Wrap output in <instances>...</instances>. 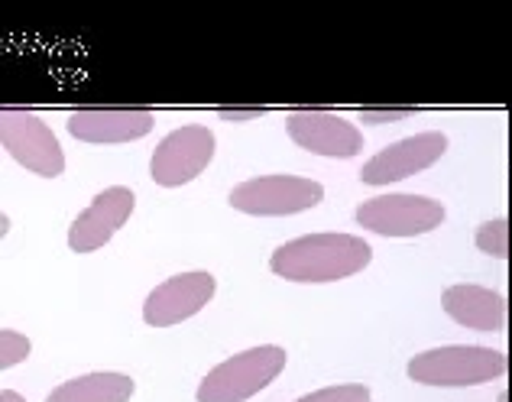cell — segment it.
Returning <instances> with one entry per match:
<instances>
[{"mask_svg": "<svg viewBox=\"0 0 512 402\" xmlns=\"http://www.w3.org/2000/svg\"><path fill=\"white\" fill-rule=\"evenodd\" d=\"M373 250L354 234H305L282 244L269 257V270L289 283H338L360 270H367Z\"/></svg>", "mask_w": 512, "mask_h": 402, "instance_id": "6da1fadb", "label": "cell"}, {"mask_svg": "<svg viewBox=\"0 0 512 402\" xmlns=\"http://www.w3.org/2000/svg\"><path fill=\"white\" fill-rule=\"evenodd\" d=\"M509 367L503 351L474 344H448L431 347L409 360V380L422 386H438V390H457V386H480L500 380Z\"/></svg>", "mask_w": 512, "mask_h": 402, "instance_id": "7a4b0ae2", "label": "cell"}, {"mask_svg": "<svg viewBox=\"0 0 512 402\" xmlns=\"http://www.w3.org/2000/svg\"><path fill=\"white\" fill-rule=\"evenodd\" d=\"M286 367V351L276 344H260L240 351L218 364L205 380L198 383V402H247L263 393Z\"/></svg>", "mask_w": 512, "mask_h": 402, "instance_id": "3957f363", "label": "cell"}, {"mask_svg": "<svg viewBox=\"0 0 512 402\" xmlns=\"http://www.w3.org/2000/svg\"><path fill=\"white\" fill-rule=\"evenodd\" d=\"M0 143L10 159H17L23 169L36 172L43 179H56L65 172V153L56 133L49 130L43 117L17 107L0 111Z\"/></svg>", "mask_w": 512, "mask_h": 402, "instance_id": "277c9868", "label": "cell"}, {"mask_svg": "<svg viewBox=\"0 0 512 402\" xmlns=\"http://www.w3.org/2000/svg\"><path fill=\"white\" fill-rule=\"evenodd\" d=\"M325 189L302 176H256L231 189V208L253 218H286L321 205Z\"/></svg>", "mask_w": 512, "mask_h": 402, "instance_id": "5b68a950", "label": "cell"}, {"mask_svg": "<svg viewBox=\"0 0 512 402\" xmlns=\"http://www.w3.org/2000/svg\"><path fill=\"white\" fill-rule=\"evenodd\" d=\"M441 221L444 205L428 195H376L357 208V224L380 237H419Z\"/></svg>", "mask_w": 512, "mask_h": 402, "instance_id": "8992f818", "label": "cell"}, {"mask_svg": "<svg viewBox=\"0 0 512 402\" xmlns=\"http://www.w3.org/2000/svg\"><path fill=\"white\" fill-rule=\"evenodd\" d=\"M214 156V133L205 124H185L153 150V182L163 189H179L208 169Z\"/></svg>", "mask_w": 512, "mask_h": 402, "instance_id": "52a82bcc", "label": "cell"}, {"mask_svg": "<svg viewBox=\"0 0 512 402\" xmlns=\"http://www.w3.org/2000/svg\"><path fill=\"white\" fill-rule=\"evenodd\" d=\"M448 150V137L441 130H422L412 133L406 140H396L383 146L373 159H367L360 169V182L363 185H393L415 176V172H425L438 163Z\"/></svg>", "mask_w": 512, "mask_h": 402, "instance_id": "ba28073f", "label": "cell"}, {"mask_svg": "<svg viewBox=\"0 0 512 402\" xmlns=\"http://www.w3.org/2000/svg\"><path fill=\"white\" fill-rule=\"evenodd\" d=\"M289 140L302 150L328 159H350L363 150V133L331 111H292L286 117Z\"/></svg>", "mask_w": 512, "mask_h": 402, "instance_id": "9c48e42d", "label": "cell"}, {"mask_svg": "<svg viewBox=\"0 0 512 402\" xmlns=\"http://www.w3.org/2000/svg\"><path fill=\"white\" fill-rule=\"evenodd\" d=\"M214 296V276L205 270L179 273L159 283L143 302V321L153 328H172L179 321L198 315Z\"/></svg>", "mask_w": 512, "mask_h": 402, "instance_id": "30bf717a", "label": "cell"}, {"mask_svg": "<svg viewBox=\"0 0 512 402\" xmlns=\"http://www.w3.org/2000/svg\"><path fill=\"white\" fill-rule=\"evenodd\" d=\"M133 205H137V195H133L127 185H111V189H104L101 195H94L91 205L78 214L69 227V247L75 253L101 250L107 240L127 224Z\"/></svg>", "mask_w": 512, "mask_h": 402, "instance_id": "8fae6325", "label": "cell"}, {"mask_svg": "<svg viewBox=\"0 0 512 402\" xmlns=\"http://www.w3.org/2000/svg\"><path fill=\"white\" fill-rule=\"evenodd\" d=\"M153 130V114L143 107H85L69 114V133L82 143H130Z\"/></svg>", "mask_w": 512, "mask_h": 402, "instance_id": "7c38bea8", "label": "cell"}, {"mask_svg": "<svg viewBox=\"0 0 512 402\" xmlns=\"http://www.w3.org/2000/svg\"><path fill=\"white\" fill-rule=\"evenodd\" d=\"M441 308L451 321L470 331H500L506 325V299L490 286H448L441 292Z\"/></svg>", "mask_w": 512, "mask_h": 402, "instance_id": "4fadbf2b", "label": "cell"}, {"mask_svg": "<svg viewBox=\"0 0 512 402\" xmlns=\"http://www.w3.org/2000/svg\"><path fill=\"white\" fill-rule=\"evenodd\" d=\"M133 396V380L127 373H85L69 383H59L46 402H127Z\"/></svg>", "mask_w": 512, "mask_h": 402, "instance_id": "5bb4252c", "label": "cell"}, {"mask_svg": "<svg viewBox=\"0 0 512 402\" xmlns=\"http://www.w3.org/2000/svg\"><path fill=\"white\" fill-rule=\"evenodd\" d=\"M474 244L480 253L496 260H509L512 253V224L509 218H493V221H483L474 234Z\"/></svg>", "mask_w": 512, "mask_h": 402, "instance_id": "9a60e30c", "label": "cell"}, {"mask_svg": "<svg viewBox=\"0 0 512 402\" xmlns=\"http://www.w3.org/2000/svg\"><path fill=\"white\" fill-rule=\"evenodd\" d=\"M295 402H370V390L363 383H341V386H325Z\"/></svg>", "mask_w": 512, "mask_h": 402, "instance_id": "2e32d148", "label": "cell"}, {"mask_svg": "<svg viewBox=\"0 0 512 402\" xmlns=\"http://www.w3.org/2000/svg\"><path fill=\"white\" fill-rule=\"evenodd\" d=\"M0 347H4V354H0V367L4 370L17 367L20 360H26V354H30V341H26L20 331H10V328L0 331Z\"/></svg>", "mask_w": 512, "mask_h": 402, "instance_id": "e0dca14e", "label": "cell"}, {"mask_svg": "<svg viewBox=\"0 0 512 402\" xmlns=\"http://www.w3.org/2000/svg\"><path fill=\"white\" fill-rule=\"evenodd\" d=\"M412 111H393V114H373V111H363V120L367 124H386V120H399V117H409Z\"/></svg>", "mask_w": 512, "mask_h": 402, "instance_id": "ac0fdd59", "label": "cell"}, {"mask_svg": "<svg viewBox=\"0 0 512 402\" xmlns=\"http://www.w3.org/2000/svg\"><path fill=\"white\" fill-rule=\"evenodd\" d=\"M0 402H26L17 390H10V386H7V390H0Z\"/></svg>", "mask_w": 512, "mask_h": 402, "instance_id": "d6986e66", "label": "cell"}]
</instances>
